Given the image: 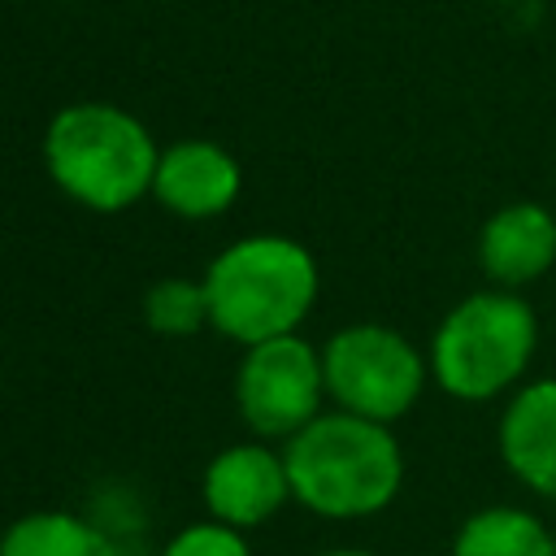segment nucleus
<instances>
[{
  "mask_svg": "<svg viewBox=\"0 0 556 556\" xmlns=\"http://www.w3.org/2000/svg\"><path fill=\"white\" fill-rule=\"evenodd\" d=\"M291 500L326 521H361L404 486V447L387 421L356 417L348 408L317 413L291 439H282Z\"/></svg>",
  "mask_w": 556,
  "mask_h": 556,
  "instance_id": "1",
  "label": "nucleus"
},
{
  "mask_svg": "<svg viewBox=\"0 0 556 556\" xmlns=\"http://www.w3.org/2000/svg\"><path fill=\"white\" fill-rule=\"evenodd\" d=\"M200 282L208 295V326L222 339L252 348L304 326L321 274L304 243L287 235H248L222 248Z\"/></svg>",
  "mask_w": 556,
  "mask_h": 556,
  "instance_id": "2",
  "label": "nucleus"
},
{
  "mask_svg": "<svg viewBox=\"0 0 556 556\" xmlns=\"http://www.w3.org/2000/svg\"><path fill=\"white\" fill-rule=\"evenodd\" d=\"M156 161L161 148L148 126L117 104H65L43 130L48 178L91 213H122L152 195Z\"/></svg>",
  "mask_w": 556,
  "mask_h": 556,
  "instance_id": "3",
  "label": "nucleus"
},
{
  "mask_svg": "<svg viewBox=\"0 0 556 556\" xmlns=\"http://www.w3.org/2000/svg\"><path fill=\"white\" fill-rule=\"evenodd\" d=\"M539 352V313L521 291L486 287L456 300L426 348L439 391L465 404H486L521 387Z\"/></svg>",
  "mask_w": 556,
  "mask_h": 556,
  "instance_id": "4",
  "label": "nucleus"
},
{
  "mask_svg": "<svg viewBox=\"0 0 556 556\" xmlns=\"http://www.w3.org/2000/svg\"><path fill=\"white\" fill-rule=\"evenodd\" d=\"M326 395L369 421H400L430 382V361L408 334L382 321H352L321 343Z\"/></svg>",
  "mask_w": 556,
  "mask_h": 556,
  "instance_id": "5",
  "label": "nucleus"
},
{
  "mask_svg": "<svg viewBox=\"0 0 556 556\" xmlns=\"http://www.w3.org/2000/svg\"><path fill=\"white\" fill-rule=\"evenodd\" d=\"M326 400V369L321 348H313L300 330L261 339L243 352L235 374V404L252 434L261 439H291L321 413Z\"/></svg>",
  "mask_w": 556,
  "mask_h": 556,
  "instance_id": "6",
  "label": "nucleus"
},
{
  "mask_svg": "<svg viewBox=\"0 0 556 556\" xmlns=\"http://www.w3.org/2000/svg\"><path fill=\"white\" fill-rule=\"evenodd\" d=\"M200 491H204L213 521H226L235 530H252V526H265L269 517H278L287 508L291 478H287L282 452H274L265 439H252V443L222 447L208 460Z\"/></svg>",
  "mask_w": 556,
  "mask_h": 556,
  "instance_id": "7",
  "label": "nucleus"
},
{
  "mask_svg": "<svg viewBox=\"0 0 556 556\" xmlns=\"http://www.w3.org/2000/svg\"><path fill=\"white\" fill-rule=\"evenodd\" d=\"M239 191H243V169L222 143L182 139V143L161 148L152 195L165 213L187 217V222L222 217L239 200Z\"/></svg>",
  "mask_w": 556,
  "mask_h": 556,
  "instance_id": "8",
  "label": "nucleus"
},
{
  "mask_svg": "<svg viewBox=\"0 0 556 556\" xmlns=\"http://www.w3.org/2000/svg\"><path fill=\"white\" fill-rule=\"evenodd\" d=\"M495 447L504 469L530 495L556 504V378H530L508 391Z\"/></svg>",
  "mask_w": 556,
  "mask_h": 556,
  "instance_id": "9",
  "label": "nucleus"
},
{
  "mask_svg": "<svg viewBox=\"0 0 556 556\" xmlns=\"http://www.w3.org/2000/svg\"><path fill=\"white\" fill-rule=\"evenodd\" d=\"M556 265V213L539 200L495 208L478 230V269L491 287L521 291Z\"/></svg>",
  "mask_w": 556,
  "mask_h": 556,
  "instance_id": "10",
  "label": "nucleus"
},
{
  "mask_svg": "<svg viewBox=\"0 0 556 556\" xmlns=\"http://www.w3.org/2000/svg\"><path fill=\"white\" fill-rule=\"evenodd\" d=\"M452 556H556V530L521 504H486L456 526Z\"/></svg>",
  "mask_w": 556,
  "mask_h": 556,
  "instance_id": "11",
  "label": "nucleus"
},
{
  "mask_svg": "<svg viewBox=\"0 0 556 556\" xmlns=\"http://www.w3.org/2000/svg\"><path fill=\"white\" fill-rule=\"evenodd\" d=\"M0 556H117L113 539L78 513L39 508L0 534Z\"/></svg>",
  "mask_w": 556,
  "mask_h": 556,
  "instance_id": "12",
  "label": "nucleus"
},
{
  "mask_svg": "<svg viewBox=\"0 0 556 556\" xmlns=\"http://www.w3.org/2000/svg\"><path fill=\"white\" fill-rule=\"evenodd\" d=\"M143 321L161 339H191L208 326V295L204 282L191 278H161L143 295Z\"/></svg>",
  "mask_w": 556,
  "mask_h": 556,
  "instance_id": "13",
  "label": "nucleus"
},
{
  "mask_svg": "<svg viewBox=\"0 0 556 556\" xmlns=\"http://www.w3.org/2000/svg\"><path fill=\"white\" fill-rule=\"evenodd\" d=\"M161 556H252L243 530L226 526V521H195V526H182L165 547Z\"/></svg>",
  "mask_w": 556,
  "mask_h": 556,
  "instance_id": "14",
  "label": "nucleus"
},
{
  "mask_svg": "<svg viewBox=\"0 0 556 556\" xmlns=\"http://www.w3.org/2000/svg\"><path fill=\"white\" fill-rule=\"evenodd\" d=\"M317 556H378V552H365V547H330V552H317Z\"/></svg>",
  "mask_w": 556,
  "mask_h": 556,
  "instance_id": "15",
  "label": "nucleus"
}]
</instances>
